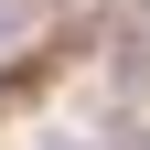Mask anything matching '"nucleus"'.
Returning a JSON list of instances; mask_svg holds the SVG:
<instances>
[{
	"mask_svg": "<svg viewBox=\"0 0 150 150\" xmlns=\"http://www.w3.org/2000/svg\"><path fill=\"white\" fill-rule=\"evenodd\" d=\"M129 11H150V0H129Z\"/></svg>",
	"mask_w": 150,
	"mask_h": 150,
	"instance_id": "obj_1",
	"label": "nucleus"
}]
</instances>
